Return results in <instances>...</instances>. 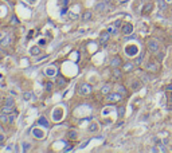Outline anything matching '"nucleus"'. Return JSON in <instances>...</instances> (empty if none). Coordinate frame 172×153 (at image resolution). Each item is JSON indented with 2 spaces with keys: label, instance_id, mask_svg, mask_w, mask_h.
Masks as SVG:
<instances>
[{
  "label": "nucleus",
  "instance_id": "obj_1",
  "mask_svg": "<svg viewBox=\"0 0 172 153\" xmlns=\"http://www.w3.org/2000/svg\"><path fill=\"white\" fill-rule=\"evenodd\" d=\"M145 70L148 72H157L160 70V64L156 61H149L147 64H145Z\"/></svg>",
  "mask_w": 172,
  "mask_h": 153
},
{
  "label": "nucleus",
  "instance_id": "obj_2",
  "mask_svg": "<svg viewBox=\"0 0 172 153\" xmlns=\"http://www.w3.org/2000/svg\"><path fill=\"white\" fill-rule=\"evenodd\" d=\"M93 93V87H91L89 83H82V85L79 86V94L83 97H87L90 95V94Z\"/></svg>",
  "mask_w": 172,
  "mask_h": 153
},
{
  "label": "nucleus",
  "instance_id": "obj_3",
  "mask_svg": "<svg viewBox=\"0 0 172 153\" xmlns=\"http://www.w3.org/2000/svg\"><path fill=\"white\" fill-rule=\"evenodd\" d=\"M147 46H148V51H149L150 54H157L159 52V43H157V40H156V39L148 40Z\"/></svg>",
  "mask_w": 172,
  "mask_h": 153
},
{
  "label": "nucleus",
  "instance_id": "obj_4",
  "mask_svg": "<svg viewBox=\"0 0 172 153\" xmlns=\"http://www.w3.org/2000/svg\"><path fill=\"white\" fill-rule=\"evenodd\" d=\"M106 99L109 102H120V101H122V95H121L120 93H117V91H116V93L110 91L109 94H106Z\"/></svg>",
  "mask_w": 172,
  "mask_h": 153
},
{
  "label": "nucleus",
  "instance_id": "obj_5",
  "mask_svg": "<svg viewBox=\"0 0 172 153\" xmlns=\"http://www.w3.org/2000/svg\"><path fill=\"white\" fill-rule=\"evenodd\" d=\"M125 52H126V55H129V56H136L137 52H139V48H137L136 44H128L125 47Z\"/></svg>",
  "mask_w": 172,
  "mask_h": 153
},
{
  "label": "nucleus",
  "instance_id": "obj_6",
  "mask_svg": "<svg viewBox=\"0 0 172 153\" xmlns=\"http://www.w3.org/2000/svg\"><path fill=\"white\" fill-rule=\"evenodd\" d=\"M62 118H63V109H62V107H55L53 112V120L58 122Z\"/></svg>",
  "mask_w": 172,
  "mask_h": 153
},
{
  "label": "nucleus",
  "instance_id": "obj_7",
  "mask_svg": "<svg viewBox=\"0 0 172 153\" xmlns=\"http://www.w3.org/2000/svg\"><path fill=\"white\" fill-rule=\"evenodd\" d=\"M134 67H136V64H134L133 62H125L124 64H121V70H122L124 72H130V71H133Z\"/></svg>",
  "mask_w": 172,
  "mask_h": 153
},
{
  "label": "nucleus",
  "instance_id": "obj_8",
  "mask_svg": "<svg viewBox=\"0 0 172 153\" xmlns=\"http://www.w3.org/2000/svg\"><path fill=\"white\" fill-rule=\"evenodd\" d=\"M121 32H122L124 35H130L132 32H133V26H132L130 23H125L121 26Z\"/></svg>",
  "mask_w": 172,
  "mask_h": 153
},
{
  "label": "nucleus",
  "instance_id": "obj_9",
  "mask_svg": "<svg viewBox=\"0 0 172 153\" xmlns=\"http://www.w3.org/2000/svg\"><path fill=\"white\" fill-rule=\"evenodd\" d=\"M121 64H122V59H121V56L116 55L112 58V61H110V66L113 67V69H116V67H120Z\"/></svg>",
  "mask_w": 172,
  "mask_h": 153
},
{
  "label": "nucleus",
  "instance_id": "obj_10",
  "mask_svg": "<svg viewBox=\"0 0 172 153\" xmlns=\"http://www.w3.org/2000/svg\"><path fill=\"white\" fill-rule=\"evenodd\" d=\"M32 136H34L35 138H39L40 140V138H43L46 134H44V132L40 130L39 128H35V129H32Z\"/></svg>",
  "mask_w": 172,
  "mask_h": 153
},
{
  "label": "nucleus",
  "instance_id": "obj_11",
  "mask_svg": "<svg viewBox=\"0 0 172 153\" xmlns=\"http://www.w3.org/2000/svg\"><path fill=\"white\" fill-rule=\"evenodd\" d=\"M55 83H56V86H58L59 89H62V87H64V86H66L67 81L64 79V78L62 77V75H58V77H56V81H55Z\"/></svg>",
  "mask_w": 172,
  "mask_h": 153
},
{
  "label": "nucleus",
  "instance_id": "obj_12",
  "mask_svg": "<svg viewBox=\"0 0 172 153\" xmlns=\"http://www.w3.org/2000/svg\"><path fill=\"white\" fill-rule=\"evenodd\" d=\"M110 39V32L109 31H102L101 35H99V40H101V43H106L108 40Z\"/></svg>",
  "mask_w": 172,
  "mask_h": 153
},
{
  "label": "nucleus",
  "instance_id": "obj_13",
  "mask_svg": "<svg viewBox=\"0 0 172 153\" xmlns=\"http://www.w3.org/2000/svg\"><path fill=\"white\" fill-rule=\"evenodd\" d=\"M117 93H120L122 97H128V89L125 87L124 85H117Z\"/></svg>",
  "mask_w": 172,
  "mask_h": 153
},
{
  "label": "nucleus",
  "instance_id": "obj_14",
  "mask_svg": "<svg viewBox=\"0 0 172 153\" xmlns=\"http://www.w3.org/2000/svg\"><path fill=\"white\" fill-rule=\"evenodd\" d=\"M153 10V3H148L147 5H144V8H142V11H141V13L142 15H148V13H150V11Z\"/></svg>",
  "mask_w": 172,
  "mask_h": 153
},
{
  "label": "nucleus",
  "instance_id": "obj_15",
  "mask_svg": "<svg viewBox=\"0 0 172 153\" xmlns=\"http://www.w3.org/2000/svg\"><path fill=\"white\" fill-rule=\"evenodd\" d=\"M10 114H5V113H1L0 114V125H7V123H10V117H8Z\"/></svg>",
  "mask_w": 172,
  "mask_h": 153
},
{
  "label": "nucleus",
  "instance_id": "obj_16",
  "mask_svg": "<svg viewBox=\"0 0 172 153\" xmlns=\"http://www.w3.org/2000/svg\"><path fill=\"white\" fill-rule=\"evenodd\" d=\"M91 18H93V12H91L90 10H86L85 12L82 13V20H83V21H87V20H90Z\"/></svg>",
  "mask_w": 172,
  "mask_h": 153
},
{
  "label": "nucleus",
  "instance_id": "obj_17",
  "mask_svg": "<svg viewBox=\"0 0 172 153\" xmlns=\"http://www.w3.org/2000/svg\"><path fill=\"white\" fill-rule=\"evenodd\" d=\"M140 86H141V81H137V79H133V81H132V83H130V89H132L133 91L139 90Z\"/></svg>",
  "mask_w": 172,
  "mask_h": 153
},
{
  "label": "nucleus",
  "instance_id": "obj_18",
  "mask_svg": "<svg viewBox=\"0 0 172 153\" xmlns=\"http://www.w3.org/2000/svg\"><path fill=\"white\" fill-rule=\"evenodd\" d=\"M122 74H124V71L120 70L118 67H116V69L113 70V78H114V79H120V78L122 77Z\"/></svg>",
  "mask_w": 172,
  "mask_h": 153
},
{
  "label": "nucleus",
  "instance_id": "obj_19",
  "mask_svg": "<svg viewBox=\"0 0 172 153\" xmlns=\"http://www.w3.org/2000/svg\"><path fill=\"white\" fill-rule=\"evenodd\" d=\"M0 110H1V113H5V114H10V113L13 110V106H10V105H5V103H4V105L1 106V109H0Z\"/></svg>",
  "mask_w": 172,
  "mask_h": 153
},
{
  "label": "nucleus",
  "instance_id": "obj_20",
  "mask_svg": "<svg viewBox=\"0 0 172 153\" xmlns=\"http://www.w3.org/2000/svg\"><path fill=\"white\" fill-rule=\"evenodd\" d=\"M110 90H112V85H110V83H106V85H104L101 87V93L102 94H109Z\"/></svg>",
  "mask_w": 172,
  "mask_h": 153
},
{
  "label": "nucleus",
  "instance_id": "obj_21",
  "mask_svg": "<svg viewBox=\"0 0 172 153\" xmlns=\"http://www.w3.org/2000/svg\"><path fill=\"white\" fill-rule=\"evenodd\" d=\"M117 114H118V118H122L125 115V106L124 105H120L117 107Z\"/></svg>",
  "mask_w": 172,
  "mask_h": 153
},
{
  "label": "nucleus",
  "instance_id": "obj_22",
  "mask_svg": "<svg viewBox=\"0 0 172 153\" xmlns=\"http://www.w3.org/2000/svg\"><path fill=\"white\" fill-rule=\"evenodd\" d=\"M38 125H42V126H44V128H48L50 123H48V121L46 120L44 117H40L39 120H38Z\"/></svg>",
  "mask_w": 172,
  "mask_h": 153
},
{
  "label": "nucleus",
  "instance_id": "obj_23",
  "mask_svg": "<svg viewBox=\"0 0 172 153\" xmlns=\"http://www.w3.org/2000/svg\"><path fill=\"white\" fill-rule=\"evenodd\" d=\"M106 4H108V3H105V1L98 3V4L96 5V11H98V12H101V11H105V10H106Z\"/></svg>",
  "mask_w": 172,
  "mask_h": 153
},
{
  "label": "nucleus",
  "instance_id": "obj_24",
  "mask_svg": "<svg viewBox=\"0 0 172 153\" xmlns=\"http://www.w3.org/2000/svg\"><path fill=\"white\" fill-rule=\"evenodd\" d=\"M10 43H11V38L8 36V35H7V36H4V38H1V40H0V44H1L3 47H4V46H8Z\"/></svg>",
  "mask_w": 172,
  "mask_h": 153
},
{
  "label": "nucleus",
  "instance_id": "obj_25",
  "mask_svg": "<svg viewBox=\"0 0 172 153\" xmlns=\"http://www.w3.org/2000/svg\"><path fill=\"white\" fill-rule=\"evenodd\" d=\"M150 81V77H149V74L148 72H142L141 74V82H144V83H148Z\"/></svg>",
  "mask_w": 172,
  "mask_h": 153
},
{
  "label": "nucleus",
  "instance_id": "obj_26",
  "mask_svg": "<svg viewBox=\"0 0 172 153\" xmlns=\"http://www.w3.org/2000/svg\"><path fill=\"white\" fill-rule=\"evenodd\" d=\"M4 103H5V105H10V106H13V105H15V101H13L12 97H5Z\"/></svg>",
  "mask_w": 172,
  "mask_h": 153
},
{
  "label": "nucleus",
  "instance_id": "obj_27",
  "mask_svg": "<svg viewBox=\"0 0 172 153\" xmlns=\"http://www.w3.org/2000/svg\"><path fill=\"white\" fill-rule=\"evenodd\" d=\"M30 52H31V55H39V54H40V48L38 47V46H34V47L31 48V51H30Z\"/></svg>",
  "mask_w": 172,
  "mask_h": 153
},
{
  "label": "nucleus",
  "instance_id": "obj_28",
  "mask_svg": "<svg viewBox=\"0 0 172 153\" xmlns=\"http://www.w3.org/2000/svg\"><path fill=\"white\" fill-rule=\"evenodd\" d=\"M67 137H69L70 140H77V132H75V130H69Z\"/></svg>",
  "mask_w": 172,
  "mask_h": 153
},
{
  "label": "nucleus",
  "instance_id": "obj_29",
  "mask_svg": "<svg viewBox=\"0 0 172 153\" xmlns=\"http://www.w3.org/2000/svg\"><path fill=\"white\" fill-rule=\"evenodd\" d=\"M168 97V109H172V93H167Z\"/></svg>",
  "mask_w": 172,
  "mask_h": 153
},
{
  "label": "nucleus",
  "instance_id": "obj_30",
  "mask_svg": "<svg viewBox=\"0 0 172 153\" xmlns=\"http://www.w3.org/2000/svg\"><path fill=\"white\" fill-rule=\"evenodd\" d=\"M108 31H109L110 32V35H116V34H117V27H114V26H110L109 27V28H108Z\"/></svg>",
  "mask_w": 172,
  "mask_h": 153
},
{
  "label": "nucleus",
  "instance_id": "obj_31",
  "mask_svg": "<svg viewBox=\"0 0 172 153\" xmlns=\"http://www.w3.org/2000/svg\"><path fill=\"white\" fill-rule=\"evenodd\" d=\"M44 89H46V91H51V90H53V83H51V82H46L44 83Z\"/></svg>",
  "mask_w": 172,
  "mask_h": 153
},
{
  "label": "nucleus",
  "instance_id": "obj_32",
  "mask_svg": "<svg viewBox=\"0 0 172 153\" xmlns=\"http://www.w3.org/2000/svg\"><path fill=\"white\" fill-rule=\"evenodd\" d=\"M30 148H31V144H28V142H23V152L30 150Z\"/></svg>",
  "mask_w": 172,
  "mask_h": 153
},
{
  "label": "nucleus",
  "instance_id": "obj_33",
  "mask_svg": "<svg viewBox=\"0 0 172 153\" xmlns=\"http://www.w3.org/2000/svg\"><path fill=\"white\" fill-rule=\"evenodd\" d=\"M54 71H55V69L54 67H50V69H46V74L47 75H53Z\"/></svg>",
  "mask_w": 172,
  "mask_h": 153
},
{
  "label": "nucleus",
  "instance_id": "obj_34",
  "mask_svg": "<svg viewBox=\"0 0 172 153\" xmlns=\"http://www.w3.org/2000/svg\"><path fill=\"white\" fill-rule=\"evenodd\" d=\"M157 4H159V8H160V10L165 8V3H164L163 0H157Z\"/></svg>",
  "mask_w": 172,
  "mask_h": 153
},
{
  "label": "nucleus",
  "instance_id": "obj_35",
  "mask_svg": "<svg viewBox=\"0 0 172 153\" xmlns=\"http://www.w3.org/2000/svg\"><path fill=\"white\" fill-rule=\"evenodd\" d=\"M97 123H91V125L90 126H89V130H90V132H97V129H98V128H97Z\"/></svg>",
  "mask_w": 172,
  "mask_h": 153
},
{
  "label": "nucleus",
  "instance_id": "obj_36",
  "mask_svg": "<svg viewBox=\"0 0 172 153\" xmlns=\"http://www.w3.org/2000/svg\"><path fill=\"white\" fill-rule=\"evenodd\" d=\"M157 145H159V146H160V148H159V149H160L161 152H167V148L164 146V144H163V142H159Z\"/></svg>",
  "mask_w": 172,
  "mask_h": 153
},
{
  "label": "nucleus",
  "instance_id": "obj_37",
  "mask_svg": "<svg viewBox=\"0 0 172 153\" xmlns=\"http://www.w3.org/2000/svg\"><path fill=\"white\" fill-rule=\"evenodd\" d=\"M11 23H12V24H19V19L16 18V16H12V20H11Z\"/></svg>",
  "mask_w": 172,
  "mask_h": 153
},
{
  "label": "nucleus",
  "instance_id": "obj_38",
  "mask_svg": "<svg viewBox=\"0 0 172 153\" xmlns=\"http://www.w3.org/2000/svg\"><path fill=\"white\" fill-rule=\"evenodd\" d=\"M113 26H114V27H121V26H122V23H121V20H117V21H114Z\"/></svg>",
  "mask_w": 172,
  "mask_h": 153
},
{
  "label": "nucleus",
  "instance_id": "obj_39",
  "mask_svg": "<svg viewBox=\"0 0 172 153\" xmlns=\"http://www.w3.org/2000/svg\"><path fill=\"white\" fill-rule=\"evenodd\" d=\"M31 98V93H24V99H30Z\"/></svg>",
  "mask_w": 172,
  "mask_h": 153
},
{
  "label": "nucleus",
  "instance_id": "obj_40",
  "mask_svg": "<svg viewBox=\"0 0 172 153\" xmlns=\"http://www.w3.org/2000/svg\"><path fill=\"white\" fill-rule=\"evenodd\" d=\"M61 3H62V5H63V7H66L67 3H69V0H61Z\"/></svg>",
  "mask_w": 172,
  "mask_h": 153
},
{
  "label": "nucleus",
  "instance_id": "obj_41",
  "mask_svg": "<svg viewBox=\"0 0 172 153\" xmlns=\"http://www.w3.org/2000/svg\"><path fill=\"white\" fill-rule=\"evenodd\" d=\"M165 90H167V91H172V85H168V86H167Z\"/></svg>",
  "mask_w": 172,
  "mask_h": 153
},
{
  "label": "nucleus",
  "instance_id": "obj_42",
  "mask_svg": "<svg viewBox=\"0 0 172 153\" xmlns=\"http://www.w3.org/2000/svg\"><path fill=\"white\" fill-rule=\"evenodd\" d=\"M3 140H4V136H3V134H0V141H3Z\"/></svg>",
  "mask_w": 172,
  "mask_h": 153
},
{
  "label": "nucleus",
  "instance_id": "obj_43",
  "mask_svg": "<svg viewBox=\"0 0 172 153\" xmlns=\"http://www.w3.org/2000/svg\"><path fill=\"white\" fill-rule=\"evenodd\" d=\"M104 1L105 3H109V1H112V0H104Z\"/></svg>",
  "mask_w": 172,
  "mask_h": 153
},
{
  "label": "nucleus",
  "instance_id": "obj_44",
  "mask_svg": "<svg viewBox=\"0 0 172 153\" xmlns=\"http://www.w3.org/2000/svg\"><path fill=\"white\" fill-rule=\"evenodd\" d=\"M8 1H11V3H15V1H16V0H8Z\"/></svg>",
  "mask_w": 172,
  "mask_h": 153
},
{
  "label": "nucleus",
  "instance_id": "obj_45",
  "mask_svg": "<svg viewBox=\"0 0 172 153\" xmlns=\"http://www.w3.org/2000/svg\"><path fill=\"white\" fill-rule=\"evenodd\" d=\"M165 1H167V3H168V1H172V0H165Z\"/></svg>",
  "mask_w": 172,
  "mask_h": 153
},
{
  "label": "nucleus",
  "instance_id": "obj_46",
  "mask_svg": "<svg viewBox=\"0 0 172 153\" xmlns=\"http://www.w3.org/2000/svg\"><path fill=\"white\" fill-rule=\"evenodd\" d=\"M30 1H35V0H30Z\"/></svg>",
  "mask_w": 172,
  "mask_h": 153
}]
</instances>
